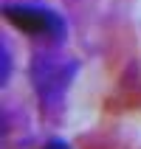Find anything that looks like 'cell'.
<instances>
[{
    "label": "cell",
    "mask_w": 141,
    "mask_h": 149,
    "mask_svg": "<svg viewBox=\"0 0 141 149\" xmlns=\"http://www.w3.org/2000/svg\"><path fill=\"white\" fill-rule=\"evenodd\" d=\"M6 23L17 31H23L31 40H45L54 45H62L68 37L65 17L42 3H6L3 6Z\"/></svg>",
    "instance_id": "1"
},
{
    "label": "cell",
    "mask_w": 141,
    "mask_h": 149,
    "mask_svg": "<svg viewBox=\"0 0 141 149\" xmlns=\"http://www.w3.org/2000/svg\"><path fill=\"white\" fill-rule=\"evenodd\" d=\"M76 73H79V62L76 59H68V56H62L57 51H48V48L34 54L31 68H28L34 93L45 104H59Z\"/></svg>",
    "instance_id": "2"
},
{
    "label": "cell",
    "mask_w": 141,
    "mask_h": 149,
    "mask_svg": "<svg viewBox=\"0 0 141 149\" xmlns=\"http://www.w3.org/2000/svg\"><path fill=\"white\" fill-rule=\"evenodd\" d=\"M0 65H3V70H0V84L6 87V84H8V76H11V51H8L6 42L0 45Z\"/></svg>",
    "instance_id": "3"
},
{
    "label": "cell",
    "mask_w": 141,
    "mask_h": 149,
    "mask_svg": "<svg viewBox=\"0 0 141 149\" xmlns=\"http://www.w3.org/2000/svg\"><path fill=\"white\" fill-rule=\"evenodd\" d=\"M42 149H74V146H71L65 138H51V141H45V146H42Z\"/></svg>",
    "instance_id": "4"
}]
</instances>
